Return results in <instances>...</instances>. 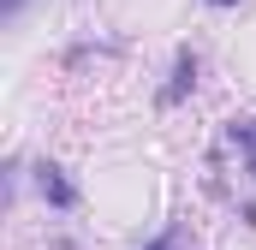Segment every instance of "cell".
Wrapping results in <instances>:
<instances>
[{"mask_svg": "<svg viewBox=\"0 0 256 250\" xmlns=\"http://www.w3.org/2000/svg\"><path fill=\"white\" fill-rule=\"evenodd\" d=\"M36 185H42V196H48L54 208H72V202H78V190L60 179V167H54V161H42V167H36Z\"/></svg>", "mask_w": 256, "mask_h": 250, "instance_id": "6da1fadb", "label": "cell"}, {"mask_svg": "<svg viewBox=\"0 0 256 250\" xmlns=\"http://www.w3.org/2000/svg\"><path fill=\"white\" fill-rule=\"evenodd\" d=\"M232 143L244 149V161H250V173H256V120H232Z\"/></svg>", "mask_w": 256, "mask_h": 250, "instance_id": "7a4b0ae2", "label": "cell"}, {"mask_svg": "<svg viewBox=\"0 0 256 250\" xmlns=\"http://www.w3.org/2000/svg\"><path fill=\"white\" fill-rule=\"evenodd\" d=\"M149 250H179V238H173V232H167V238H155V244Z\"/></svg>", "mask_w": 256, "mask_h": 250, "instance_id": "3957f363", "label": "cell"}, {"mask_svg": "<svg viewBox=\"0 0 256 250\" xmlns=\"http://www.w3.org/2000/svg\"><path fill=\"white\" fill-rule=\"evenodd\" d=\"M0 6H6V12H18V6H24V0H0Z\"/></svg>", "mask_w": 256, "mask_h": 250, "instance_id": "277c9868", "label": "cell"}, {"mask_svg": "<svg viewBox=\"0 0 256 250\" xmlns=\"http://www.w3.org/2000/svg\"><path fill=\"white\" fill-rule=\"evenodd\" d=\"M208 6H232V0H208Z\"/></svg>", "mask_w": 256, "mask_h": 250, "instance_id": "5b68a950", "label": "cell"}]
</instances>
